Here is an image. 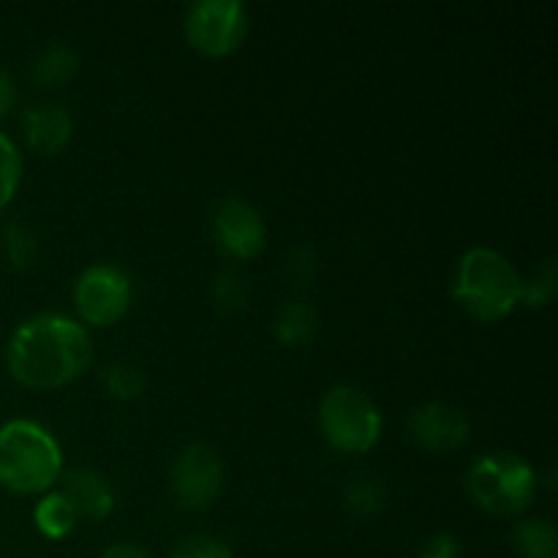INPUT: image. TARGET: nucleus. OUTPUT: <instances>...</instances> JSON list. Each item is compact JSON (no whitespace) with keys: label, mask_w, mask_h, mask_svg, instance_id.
<instances>
[{"label":"nucleus","mask_w":558,"mask_h":558,"mask_svg":"<svg viewBox=\"0 0 558 558\" xmlns=\"http://www.w3.org/2000/svg\"><path fill=\"white\" fill-rule=\"evenodd\" d=\"M93 363V338L85 325L65 314L27 316L5 341V371L25 390L49 392L69 387Z\"/></svg>","instance_id":"f257e3e1"},{"label":"nucleus","mask_w":558,"mask_h":558,"mask_svg":"<svg viewBox=\"0 0 558 558\" xmlns=\"http://www.w3.org/2000/svg\"><path fill=\"white\" fill-rule=\"evenodd\" d=\"M63 477V447L36 420L0 425V488L16 496H44Z\"/></svg>","instance_id":"f03ea898"},{"label":"nucleus","mask_w":558,"mask_h":558,"mask_svg":"<svg viewBox=\"0 0 558 558\" xmlns=\"http://www.w3.org/2000/svg\"><path fill=\"white\" fill-rule=\"evenodd\" d=\"M450 298L480 322H501L521 305V272L490 245L466 248L456 262Z\"/></svg>","instance_id":"7ed1b4c3"},{"label":"nucleus","mask_w":558,"mask_h":558,"mask_svg":"<svg viewBox=\"0 0 558 558\" xmlns=\"http://www.w3.org/2000/svg\"><path fill=\"white\" fill-rule=\"evenodd\" d=\"M463 488L474 507L496 518H515L532 507L539 474L518 452H485L466 469Z\"/></svg>","instance_id":"20e7f679"},{"label":"nucleus","mask_w":558,"mask_h":558,"mask_svg":"<svg viewBox=\"0 0 558 558\" xmlns=\"http://www.w3.org/2000/svg\"><path fill=\"white\" fill-rule=\"evenodd\" d=\"M322 439L341 456H365L381 441L385 417L357 385H332L316 409Z\"/></svg>","instance_id":"39448f33"},{"label":"nucleus","mask_w":558,"mask_h":558,"mask_svg":"<svg viewBox=\"0 0 558 558\" xmlns=\"http://www.w3.org/2000/svg\"><path fill=\"white\" fill-rule=\"evenodd\" d=\"M134 303V283L131 276L109 262H93L71 287V305H74L80 325L85 327H114L125 319Z\"/></svg>","instance_id":"423d86ee"},{"label":"nucleus","mask_w":558,"mask_h":558,"mask_svg":"<svg viewBox=\"0 0 558 558\" xmlns=\"http://www.w3.org/2000/svg\"><path fill=\"white\" fill-rule=\"evenodd\" d=\"M183 36L205 58H229L248 36V11L240 0H196L185 9Z\"/></svg>","instance_id":"0eeeda50"},{"label":"nucleus","mask_w":558,"mask_h":558,"mask_svg":"<svg viewBox=\"0 0 558 558\" xmlns=\"http://www.w3.org/2000/svg\"><path fill=\"white\" fill-rule=\"evenodd\" d=\"M223 490V461L210 445L183 447L169 466V496L183 512H205Z\"/></svg>","instance_id":"6e6552de"},{"label":"nucleus","mask_w":558,"mask_h":558,"mask_svg":"<svg viewBox=\"0 0 558 558\" xmlns=\"http://www.w3.org/2000/svg\"><path fill=\"white\" fill-rule=\"evenodd\" d=\"M216 248L232 262H251L265 251L267 223L259 207L243 196H227L216 205L210 218Z\"/></svg>","instance_id":"1a4fd4ad"},{"label":"nucleus","mask_w":558,"mask_h":558,"mask_svg":"<svg viewBox=\"0 0 558 558\" xmlns=\"http://www.w3.org/2000/svg\"><path fill=\"white\" fill-rule=\"evenodd\" d=\"M407 430L420 450L434 452V456L458 452L472 439V423L466 414L458 407L439 401L414 407L407 417Z\"/></svg>","instance_id":"9d476101"},{"label":"nucleus","mask_w":558,"mask_h":558,"mask_svg":"<svg viewBox=\"0 0 558 558\" xmlns=\"http://www.w3.org/2000/svg\"><path fill=\"white\" fill-rule=\"evenodd\" d=\"M22 134L38 156H60L74 140V118L63 104H33L22 112Z\"/></svg>","instance_id":"9b49d317"},{"label":"nucleus","mask_w":558,"mask_h":558,"mask_svg":"<svg viewBox=\"0 0 558 558\" xmlns=\"http://www.w3.org/2000/svg\"><path fill=\"white\" fill-rule=\"evenodd\" d=\"M60 494L69 499L80 521L101 523L114 512V488L101 472L93 469H74L60 477Z\"/></svg>","instance_id":"f8f14e48"},{"label":"nucleus","mask_w":558,"mask_h":558,"mask_svg":"<svg viewBox=\"0 0 558 558\" xmlns=\"http://www.w3.org/2000/svg\"><path fill=\"white\" fill-rule=\"evenodd\" d=\"M76 74H80V52L71 44H47L31 60V82L44 90L69 85Z\"/></svg>","instance_id":"ddd939ff"},{"label":"nucleus","mask_w":558,"mask_h":558,"mask_svg":"<svg viewBox=\"0 0 558 558\" xmlns=\"http://www.w3.org/2000/svg\"><path fill=\"white\" fill-rule=\"evenodd\" d=\"M319 311L308 300H287L272 316V336L281 347H305L319 332Z\"/></svg>","instance_id":"4468645a"},{"label":"nucleus","mask_w":558,"mask_h":558,"mask_svg":"<svg viewBox=\"0 0 558 558\" xmlns=\"http://www.w3.org/2000/svg\"><path fill=\"white\" fill-rule=\"evenodd\" d=\"M512 550L521 558H558V534L548 518H523L510 532Z\"/></svg>","instance_id":"2eb2a0df"},{"label":"nucleus","mask_w":558,"mask_h":558,"mask_svg":"<svg viewBox=\"0 0 558 558\" xmlns=\"http://www.w3.org/2000/svg\"><path fill=\"white\" fill-rule=\"evenodd\" d=\"M80 523V515L60 490H49L33 507V526L47 539H65Z\"/></svg>","instance_id":"dca6fc26"},{"label":"nucleus","mask_w":558,"mask_h":558,"mask_svg":"<svg viewBox=\"0 0 558 558\" xmlns=\"http://www.w3.org/2000/svg\"><path fill=\"white\" fill-rule=\"evenodd\" d=\"M0 248H3V259L11 270L25 272L36 267L38 262V238L27 223L9 221L0 232Z\"/></svg>","instance_id":"f3484780"},{"label":"nucleus","mask_w":558,"mask_h":558,"mask_svg":"<svg viewBox=\"0 0 558 558\" xmlns=\"http://www.w3.org/2000/svg\"><path fill=\"white\" fill-rule=\"evenodd\" d=\"M104 387H107L109 398L120 403H131L140 401L147 390V376L140 365L129 363V360H114L104 368L101 374Z\"/></svg>","instance_id":"a211bd4d"},{"label":"nucleus","mask_w":558,"mask_h":558,"mask_svg":"<svg viewBox=\"0 0 558 558\" xmlns=\"http://www.w3.org/2000/svg\"><path fill=\"white\" fill-rule=\"evenodd\" d=\"M558 292V272H556V256L539 262L537 270L529 278H521V305L529 311H543L554 303Z\"/></svg>","instance_id":"6ab92c4d"},{"label":"nucleus","mask_w":558,"mask_h":558,"mask_svg":"<svg viewBox=\"0 0 558 558\" xmlns=\"http://www.w3.org/2000/svg\"><path fill=\"white\" fill-rule=\"evenodd\" d=\"M248 281L238 270H221L210 283L213 308L223 316H238L248 305Z\"/></svg>","instance_id":"aec40b11"},{"label":"nucleus","mask_w":558,"mask_h":558,"mask_svg":"<svg viewBox=\"0 0 558 558\" xmlns=\"http://www.w3.org/2000/svg\"><path fill=\"white\" fill-rule=\"evenodd\" d=\"M343 505L360 518L376 515L387 505L385 483L379 477H352V483L343 488Z\"/></svg>","instance_id":"412c9836"},{"label":"nucleus","mask_w":558,"mask_h":558,"mask_svg":"<svg viewBox=\"0 0 558 558\" xmlns=\"http://www.w3.org/2000/svg\"><path fill=\"white\" fill-rule=\"evenodd\" d=\"M22 174H25V161H22L20 147L9 134L0 131V210L14 202L22 185Z\"/></svg>","instance_id":"4be33fe9"},{"label":"nucleus","mask_w":558,"mask_h":558,"mask_svg":"<svg viewBox=\"0 0 558 558\" xmlns=\"http://www.w3.org/2000/svg\"><path fill=\"white\" fill-rule=\"evenodd\" d=\"M169 558H234L232 548L213 534H189L172 548Z\"/></svg>","instance_id":"5701e85b"},{"label":"nucleus","mask_w":558,"mask_h":558,"mask_svg":"<svg viewBox=\"0 0 558 558\" xmlns=\"http://www.w3.org/2000/svg\"><path fill=\"white\" fill-rule=\"evenodd\" d=\"M283 272H287V278L294 287H308L316 278V272H319V256H316L308 245L292 248L289 251L287 262H283Z\"/></svg>","instance_id":"b1692460"},{"label":"nucleus","mask_w":558,"mask_h":558,"mask_svg":"<svg viewBox=\"0 0 558 558\" xmlns=\"http://www.w3.org/2000/svg\"><path fill=\"white\" fill-rule=\"evenodd\" d=\"M414 558H463V550H461V543H458L452 534L441 532L425 539L423 548H420V554Z\"/></svg>","instance_id":"393cba45"},{"label":"nucleus","mask_w":558,"mask_h":558,"mask_svg":"<svg viewBox=\"0 0 558 558\" xmlns=\"http://www.w3.org/2000/svg\"><path fill=\"white\" fill-rule=\"evenodd\" d=\"M16 104V85H14V76L9 74L5 69H0V123L11 114Z\"/></svg>","instance_id":"a878e982"},{"label":"nucleus","mask_w":558,"mask_h":558,"mask_svg":"<svg viewBox=\"0 0 558 558\" xmlns=\"http://www.w3.org/2000/svg\"><path fill=\"white\" fill-rule=\"evenodd\" d=\"M101 558H153V554L136 543H114L104 550Z\"/></svg>","instance_id":"bb28decb"}]
</instances>
